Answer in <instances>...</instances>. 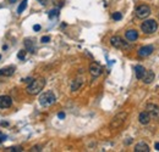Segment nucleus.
Wrapping results in <instances>:
<instances>
[{"instance_id": "obj_1", "label": "nucleus", "mask_w": 159, "mask_h": 152, "mask_svg": "<svg viewBox=\"0 0 159 152\" xmlns=\"http://www.w3.org/2000/svg\"><path fill=\"white\" fill-rule=\"evenodd\" d=\"M45 79L44 78H37V79H33L31 83L28 84V86H27V93L29 94V95H37V94H39L41 91L44 89V86H45Z\"/></svg>"}, {"instance_id": "obj_2", "label": "nucleus", "mask_w": 159, "mask_h": 152, "mask_svg": "<svg viewBox=\"0 0 159 152\" xmlns=\"http://www.w3.org/2000/svg\"><path fill=\"white\" fill-rule=\"evenodd\" d=\"M127 119V113L126 112H120L117 113L115 117H113L112 122H110V129L116 130V129H120Z\"/></svg>"}, {"instance_id": "obj_3", "label": "nucleus", "mask_w": 159, "mask_h": 152, "mask_svg": "<svg viewBox=\"0 0 159 152\" xmlns=\"http://www.w3.org/2000/svg\"><path fill=\"white\" fill-rule=\"evenodd\" d=\"M55 101H56V97H55L53 91H45V93H43L41 96H39V104L44 107L53 105Z\"/></svg>"}, {"instance_id": "obj_4", "label": "nucleus", "mask_w": 159, "mask_h": 152, "mask_svg": "<svg viewBox=\"0 0 159 152\" xmlns=\"http://www.w3.org/2000/svg\"><path fill=\"white\" fill-rule=\"evenodd\" d=\"M141 29L146 34H152L158 29V23L155 22V19H146L141 24Z\"/></svg>"}, {"instance_id": "obj_5", "label": "nucleus", "mask_w": 159, "mask_h": 152, "mask_svg": "<svg viewBox=\"0 0 159 152\" xmlns=\"http://www.w3.org/2000/svg\"><path fill=\"white\" fill-rule=\"evenodd\" d=\"M136 16L138 17V18H141V19H143V18H146V17H148L151 15V7L148 6V5H140V6H137L136 7Z\"/></svg>"}, {"instance_id": "obj_6", "label": "nucleus", "mask_w": 159, "mask_h": 152, "mask_svg": "<svg viewBox=\"0 0 159 152\" xmlns=\"http://www.w3.org/2000/svg\"><path fill=\"white\" fill-rule=\"evenodd\" d=\"M146 111L150 113L152 119H155V120L159 119V106H157L155 104H148L146 106Z\"/></svg>"}, {"instance_id": "obj_7", "label": "nucleus", "mask_w": 159, "mask_h": 152, "mask_svg": "<svg viewBox=\"0 0 159 152\" xmlns=\"http://www.w3.org/2000/svg\"><path fill=\"white\" fill-rule=\"evenodd\" d=\"M110 43L114 48L116 49H126L127 48V43L125 42V40L121 38V37H119V35H114L112 39H110Z\"/></svg>"}, {"instance_id": "obj_8", "label": "nucleus", "mask_w": 159, "mask_h": 152, "mask_svg": "<svg viewBox=\"0 0 159 152\" xmlns=\"http://www.w3.org/2000/svg\"><path fill=\"white\" fill-rule=\"evenodd\" d=\"M89 73H91L93 77H99L103 73V67L97 62H93V63H91V66H89Z\"/></svg>"}, {"instance_id": "obj_9", "label": "nucleus", "mask_w": 159, "mask_h": 152, "mask_svg": "<svg viewBox=\"0 0 159 152\" xmlns=\"http://www.w3.org/2000/svg\"><path fill=\"white\" fill-rule=\"evenodd\" d=\"M12 106V99L7 96V95H3L0 96V108H9Z\"/></svg>"}, {"instance_id": "obj_10", "label": "nucleus", "mask_w": 159, "mask_h": 152, "mask_svg": "<svg viewBox=\"0 0 159 152\" xmlns=\"http://www.w3.org/2000/svg\"><path fill=\"white\" fill-rule=\"evenodd\" d=\"M153 50H154V48L152 45L142 46L140 50H138V56H140V57H147V56H150L153 53Z\"/></svg>"}, {"instance_id": "obj_11", "label": "nucleus", "mask_w": 159, "mask_h": 152, "mask_svg": "<svg viewBox=\"0 0 159 152\" xmlns=\"http://www.w3.org/2000/svg\"><path fill=\"white\" fill-rule=\"evenodd\" d=\"M15 72V66H7L0 69V76L1 77H11Z\"/></svg>"}, {"instance_id": "obj_12", "label": "nucleus", "mask_w": 159, "mask_h": 152, "mask_svg": "<svg viewBox=\"0 0 159 152\" xmlns=\"http://www.w3.org/2000/svg\"><path fill=\"white\" fill-rule=\"evenodd\" d=\"M138 120H140V123H141V124L146 125V124L150 123V120H151V116H150V113H148L147 111H143V112H141V113H140Z\"/></svg>"}, {"instance_id": "obj_13", "label": "nucleus", "mask_w": 159, "mask_h": 152, "mask_svg": "<svg viewBox=\"0 0 159 152\" xmlns=\"http://www.w3.org/2000/svg\"><path fill=\"white\" fill-rule=\"evenodd\" d=\"M141 80H143L144 84H151L153 80H154V73L152 72V71H146V73H144V76L142 77Z\"/></svg>"}, {"instance_id": "obj_14", "label": "nucleus", "mask_w": 159, "mask_h": 152, "mask_svg": "<svg viewBox=\"0 0 159 152\" xmlns=\"http://www.w3.org/2000/svg\"><path fill=\"white\" fill-rule=\"evenodd\" d=\"M135 152H150V146H148L144 141H141V143L136 144Z\"/></svg>"}, {"instance_id": "obj_15", "label": "nucleus", "mask_w": 159, "mask_h": 152, "mask_svg": "<svg viewBox=\"0 0 159 152\" xmlns=\"http://www.w3.org/2000/svg\"><path fill=\"white\" fill-rule=\"evenodd\" d=\"M125 37H126L127 40H130V42H135V40H137V38H138V33L135 29H130L125 33Z\"/></svg>"}, {"instance_id": "obj_16", "label": "nucleus", "mask_w": 159, "mask_h": 152, "mask_svg": "<svg viewBox=\"0 0 159 152\" xmlns=\"http://www.w3.org/2000/svg\"><path fill=\"white\" fill-rule=\"evenodd\" d=\"M135 73H136V78L137 79H142V77L144 76V73H146V68L143 67V66H136L135 67Z\"/></svg>"}, {"instance_id": "obj_17", "label": "nucleus", "mask_w": 159, "mask_h": 152, "mask_svg": "<svg viewBox=\"0 0 159 152\" xmlns=\"http://www.w3.org/2000/svg\"><path fill=\"white\" fill-rule=\"evenodd\" d=\"M82 85V79L81 78H78V79H76L75 82L72 83V85H71V91H76L77 89H80V86Z\"/></svg>"}, {"instance_id": "obj_18", "label": "nucleus", "mask_w": 159, "mask_h": 152, "mask_svg": "<svg viewBox=\"0 0 159 152\" xmlns=\"http://www.w3.org/2000/svg\"><path fill=\"white\" fill-rule=\"evenodd\" d=\"M27 0H23V1L20 4V6H18V9H17V14H22L23 12V10L27 7Z\"/></svg>"}, {"instance_id": "obj_19", "label": "nucleus", "mask_w": 159, "mask_h": 152, "mask_svg": "<svg viewBox=\"0 0 159 152\" xmlns=\"http://www.w3.org/2000/svg\"><path fill=\"white\" fill-rule=\"evenodd\" d=\"M58 15H59V10L58 9H54V10H52V11H49V18H54Z\"/></svg>"}, {"instance_id": "obj_20", "label": "nucleus", "mask_w": 159, "mask_h": 152, "mask_svg": "<svg viewBox=\"0 0 159 152\" xmlns=\"http://www.w3.org/2000/svg\"><path fill=\"white\" fill-rule=\"evenodd\" d=\"M6 152H11V151H15V152H20V151H22V147H20V146H16V147H9L5 150Z\"/></svg>"}, {"instance_id": "obj_21", "label": "nucleus", "mask_w": 159, "mask_h": 152, "mask_svg": "<svg viewBox=\"0 0 159 152\" xmlns=\"http://www.w3.org/2000/svg\"><path fill=\"white\" fill-rule=\"evenodd\" d=\"M121 18H123V15L120 12H114L113 14V19H115V21H120Z\"/></svg>"}, {"instance_id": "obj_22", "label": "nucleus", "mask_w": 159, "mask_h": 152, "mask_svg": "<svg viewBox=\"0 0 159 152\" xmlns=\"http://www.w3.org/2000/svg\"><path fill=\"white\" fill-rule=\"evenodd\" d=\"M17 57L20 58V60H25V57H26V51H23V50H21L18 54H17Z\"/></svg>"}, {"instance_id": "obj_23", "label": "nucleus", "mask_w": 159, "mask_h": 152, "mask_svg": "<svg viewBox=\"0 0 159 152\" xmlns=\"http://www.w3.org/2000/svg\"><path fill=\"white\" fill-rule=\"evenodd\" d=\"M41 42L42 43H48V42H50V38H49V37H43L41 39Z\"/></svg>"}, {"instance_id": "obj_24", "label": "nucleus", "mask_w": 159, "mask_h": 152, "mask_svg": "<svg viewBox=\"0 0 159 152\" xmlns=\"http://www.w3.org/2000/svg\"><path fill=\"white\" fill-rule=\"evenodd\" d=\"M7 139V136L6 135H4V134H0V144L3 143V141H5Z\"/></svg>"}, {"instance_id": "obj_25", "label": "nucleus", "mask_w": 159, "mask_h": 152, "mask_svg": "<svg viewBox=\"0 0 159 152\" xmlns=\"http://www.w3.org/2000/svg\"><path fill=\"white\" fill-rule=\"evenodd\" d=\"M32 80H33V79H32L31 77H28V78L23 79V83H26V84H29V83H31V82H32Z\"/></svg>"}, {"instance_id": "obj_26", "label": "nucleus", "mask_w": 159, "mask_h": 152, "mask_svg": "<svg viewBox=\"0 0 159 152\" xmlns=\"http://www.w3.org/2000/svg\"><path fill=\"white\" fill-rule=\"evenodd\" d=\"M31 151L33 152V151H42V147L41 146H33L32 148H31Z\"/></svg>"}, {"instance_id": "obj_27", "label": "nucleus", "mask_w": 159, "mask_h": 152, "mask_svg": "<svg viewBox=\"0 0 159 152\" xmlns=\"http://www.w3.org/2000/svg\"><path fill=\"white\" fill-rule=\"evenodd\" d=\"M58 117L60 118V119H64V118H65V113H64V112H60V113L58 115Z\"/></svg>"}, {"instance_id": "obj_28", "label": "nucleus", "mask_w": 159, "mask_h": 152, "mask_svg": "<svg viewBox=\"0 0 159 152\" xmlns=\"http://www.w3.org/2000/svg\"><path fill=\"white\" fill-rule=\"evenodd\" d=\"M33 29L36 30V32H38V30H41V26H39V24H36V26L33 27Z\"/></svg>"}, {"instance_id": "obj_29", "label": "nucleus", "mask_w": 159, "mask_h": 152, "mask_svg": "<svg viewBox=\"0 0 159 152\" xmlns=\"http://www.w3.org/2000/svg\"><path fill=\"white\" fill-rule=\"evenodd\" d=\"M154 147H155V150H157V151H159V143H157V144L154 145Z\"/></svg>"}, {"instance_id": "obj_30", "label": "nucleus", "mask_w": 159, "mask_h": 152, "mask_svg": "<svg viewBox=\"0 0 159 152\" xmlns=\"http://www.w3.org/2000/svg\"><path fill=\"white\" fill-rule=\"evenodd\" d=\"M16 1H17V0H9V3H10V4H15Z\"/></svg>"}, {"instance_id": "obj_31", "label": "nucleus", "mask_w": 159, "mask_h": 152, "mask_svg": "<svg viewBox=\"0 0 159 152\" xmlns=\"http://www.w3.org/2000/svg\"><path fill=\"white\" fill-rule=\"evenodd\" d=\"M0 58H1V55H0Z\"/></svg>"}, {"instance_id": "obj_32", "label": "nucleus", "mask_w": 159, "mask_h": 152, "mask_svg": "<svg viewBox=\"0 0 159 152\" xmlns=\"http://www.w3.org/2000/svg\"><path fill=\"white\" fill-rule=\"evenodd\" d=\"M158 17H159V15H158Z\"/></svg>"}]
</instances>
